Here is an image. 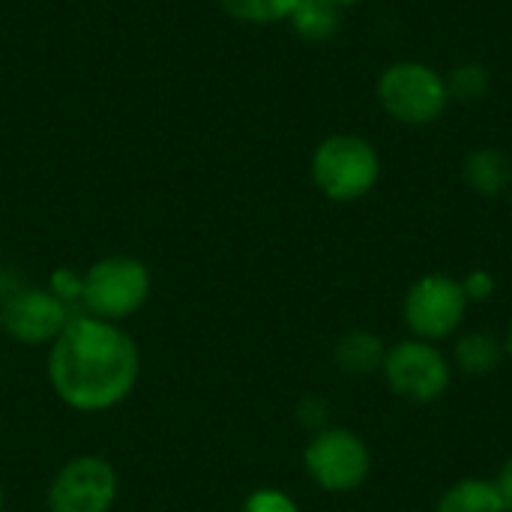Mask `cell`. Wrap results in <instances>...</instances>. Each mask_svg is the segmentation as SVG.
<instances>
[{
	"instance_id": "cell-6",
	"label": "cell",
	"mask_w": 512,
	"mask_h": 512,
	"mask_svg": "<svg viewBox=\"0 0 512 512\" xmlns=\"http://www.w3.org/2000/svg\"><path fill=\"white\" fill-rule=\"evenodd\" d=\"M303 468L318 489L330 495H348L369 480L372 453L351 429H321L303 450Z\"/></svg>"
},
{
	"instance_id": "cell-17",
	"label": "cell",
	"mask_w": 512,
	"mask_h": 512,
	"mask_svg": "<svg viewBox=\"0 0 512 512\" xmlns=\"http://www.w3.org/2000/svg\"><path fill=\"white\" fill-rule=\"evenodd\" d=\"M240 512H303L297 507V501L291 495H285L282 489H255Z\"/></svg>"
},
{
	"instance_id": "cell-9",
	"label": "cell",
	"mask_w": 512,
	"mask_h": 512,
	"mask_svg": "<svg viewBox=\"0 0 512 512\" xmlns=\"http://www.w3.org/2000/svg\"><path fill=\"white\" fill-rule=\"evenodd\" d=\"M75 309L66 306L51 288H18L0 303V330L24 348H48L72 321Z\"/></svg>"
},
{
	"instance_id": "cell-1",
	"label": "cell",
	"mask_w": 512,
	"mask_h": 512,
	"mask_svg": "<svg viewBox=\"0 0 512 512\" xmlns=\"http://www.w3.org/2000/svg\"><path fill=\"white\" fill-rule=\"evenodd\" d=\"M141 378V348L123 324L75 312L48 345V384L78 414L123 405Z\"/></svg>"
},
{
	"instance_id": "cell-13",
	"label": "cell",
	"mask_w": 512,
	"mask_h": 512,
	"mask_svg": "<svg viewBox=\"0 0 512 512\" xmlns=\"http://www.w3.org/2000/svg\"><path fill=\"white\" fill-rule=\"evenodd\" d=\"M288 24L303 42H330L342 27V9L324 0H297L294 12L288 15Z\"/></svg>"
},
{
	"instance_id": "cell-3",
	"label": "cell",
	"mask_w": 512,
	"mask_h": 512,
	"mask_svg": "<svg viewBox=\"0 0 512 512\" xmlns=\"http://www.w3.org/2000/svg\"><path fill=\"white\" fill-rule=\"evenodd\" d=\"M150 270L135 255H102L81 273L78 312L102 321H126L150 300Z\"/></svg>"
},
{
	"instance_id": "cell-19",
	"label": "cell",
	"mask_w": 512,
	"mask_h": 512,
	"mask_svg": "<svg viewBox=\"0 0 512 512\" xmlns=\"http://www.w3.org/2000/svg\"><path fill=\"white\" fill-rule=\"evenodd\" d=\"M462 288H465V294H468V303H480V300L492 297L495 279H492V273H486V270H474V273H468V276L462 279Z\"/></svg>"
},
{
	"instance_id": "cell-20",
	"label": "cell",
	"mask_w": 512,
	"mask_h": 512,
	"mask_svg": "<svg viewBox=\"0 0 512 512\" xmlns=\"http://www.w3.org/2000/svg\"><path fill=\"white\" fill-rule=\"evenodd\" d=\"M297 417H300L303 426L321 432V429H324V420H327V405L318 402V399H303L300 408H297Z\"/></svg>"
},
{
	"instance_id": "cell-16",
	"label": "cell",
	"mask_w": 512,
	"mask_h": 512,
	"mask_svg": "<svg viewBox=\"0 0 512 512\" xmlns=\"http://www.w3.org/2000/svg\"><path fill=\"white\" fill-rule=\"evenodd\" d=\"M219 6H222L234 21L264 27V24L288 21V15L294 12L297 0H219Z\"/></svg>"
},
{
	"instance_id": "cell-22",
	"label": "cell",
	"mask_w": 512,
	"mask_h": 512,
	"mask_svg": "<svg viewBox=\"0 0 512 512\" xmlns=\"http://www.w3.org/2000/svg\"><path fill=\"white\" fill-rule=\"evenodd\" d=\"M324 3H330V6H336V9H351V6H357V3H363V0H324Z\"/></svg>"
},
{
	"instance_id": "cell-18",
	"label": "cell",
	"mask_w": 512,
	"mask_h": 512,
	"mask_svg": "<svg viewBox=\"0 0 512 512\" xmlns=\"http://www.w3.org/2000/svg\"><path fill=\"white\" fill-rule=\"evenodd\" d=\"M51 294H57L66 306H72L78 312V300H81V273L69 270V267H57L48 279Z\"/></svg>"
},
{
	"instance_id": "cell-15",
	"label": "cell",
	"mask_w": 512,
	"mask_h": 512,
	"mask_svg": "<svg viewBox=\"0 0 512 512\" xmlns=\"http://www.w3.org/2000/svg\"><path fill=\"white\" fill-rule=\"evenodd\" d=\"M444 81H447L450 99H456V102H480L489 93V87H492V75H489V69L480 60L456 63L444 75Z\"/></svg>"
},
{
	"instance_id": "cell-2",
	"label": "cell",
	"mask_w": 512,
	"mask_h": 512,
	"mask_svg": "<svg viewBox=\"0 0 512 512\" xmlns=\"http://www.w3.org/2000/svg\"><path fill=\"white\" fill-rule=\"evenodd\" d=\"M309 174H312L315 189L324 198L336 204H351V201L366 198L378 186L381 153L363 135L336 132V135H327L312 150Z\"/></svg>"
},
{
	"instance_id": "cell-7",
	"label": "cell",
	"mask_w": 512,
	"mask_h": 512,
	"mask_svg": "<svg viewBox=\"0 0 512 512\" xmlns=\"http://www.w3.org/2000/svg\"><path fill=\"white\" fill-rule=\"evenodd\" d=\"M468 315V294L462 288V279H453L447 273H426L420 276L402 303L405 327L414 339L423 342H444L450 339Z\"/></svg>"
},
{
	"instance_id": "cell-11",
	"label": "cell",
	"mask_w": 512,
	"mask_h": 512,
	"mask_svg": "<svg viewBox=\"0 0 512 512\" xmlns=\"http://www.w3.org/2000/svg\"><path fill=\"white\" fill-rule=\"evenodd\" d=\"M384 339L372 330H351L345 336L336 339L333 348V360L339 366V372L354 375V378H366L384 369V357H387Z\"/></svg>"
},
{
	"instance_id": "cell-12",
	"label": "cell",
	"mask_w": 512,
	"mask_h": 512,
	"mask_svg": "<svg viewBox=\"0 0 512 512\" xmlns=\"http://www.w3.org/2000/svg\"><path fill=\"white\" fill-rule=\"evenodd\" d=\"M504 339L486 333V330H471L465 336L456 339V348H453V363L456 369H462L465 375H489L498 369V363L504 360Z\"/></svg>"
},
{
	"instance_id": "cell-24",
	"label": "cell",
	"mask_w": 512,
	"mask_h": 512,
	"mask_svg": "<svg viewBox=\"0 0 512 512\" xmlns=\"http://www.w3.org/2000/svg\"><path fill=\"white\" fill-rule=\"evenodd\" d=\"M3 504H6V495H3V483H0V512H3Z\"/></svg>"
},
{
	"instance_id": "cell-5",
	"label": "cell",
	"mask_w": 512,
	"mask_h": 512,
	"mask_svg": "<svg viewBox=\"0 0 512 512\" xmlns=\"http://www.w3.org/2000/svg\"><path fill=\"white\" fill-rule=\"evenodd\" d=\"M381 375L399 399L414 405H429L447 393L453 378V363L435 342H423L411 336L387 348Z\"/></svg>"
},
{
	"instance_id": "cell-23",
	"label": "cell",
	"mask_w": 512,
	"mask_h": 512,
	"mask_svg": "<svg viewBox=\"0 0 512 512\" xmlns=\"http://www.w3.org/2000/svg\"><path fill=\"white\" fill-rule=\"evenodd\" d=\"M504 351L512 357V318H510V327H507V336H504Z\"/></svg>"
},
{
	"instance_id": "cell-10",
	"label": "cell",
	"mask_w": 512,
	"mask_h": 512,
	"mask_svg": "<svg viewBox=\"0 0 512 512\" xmlns=\"http://www.w3.org/2000/svg\"><path fill=\"white\" fill-rule=\"evenodd\" d=\"M462 180L483 198H501L512 189L510 156L498 147H477L462 162Z\"/></svg>"
},
{
	"instance_id": "cell-21",
	"label": "cell",
	"mask_w": 512,
	"mask_h": 512,
	"mask_svg": "<svg viewBox=\"0 0 512 512\" xmlns=\"http://www.w3.org/2000/svg\"><path fill=\"white\" fill-rule=\"evenodd\" d=\"M495 483V489H498V495H501V501H504V507L507 512L512 510V456L501 465V471H498V480H492Z\"/></svg>"
},
{
	"instance_id": "cell-8",
	"label": "cell",
	"mask_w": 512,
	"mask_h": 512,
	"mask_svg": "<svg viewBox=\"0 0 512 512\" xmlns=\"http://www.w3.org/2000/svg\"><path fill=\"white\" fill-rule=\"evenodd\" d=\"M120 498L117 468L102 456H75L48 486V512H111Z\"/></svg>"
},
{
	"instance_id": "cell-4",
	"label": "cell",
	"mask_w": 512,
	"mask_h": 512,
	"mask_svg": "<svg viewBox=\"0 0 512 512\" xmlns=\"http://www.w3.org/2000/svg\"><path fill=\"white\" fill-rule=\"evenodd\" d=\"M378 102L402 126H429L450 105L444 75L420 60H396L378 75Z\"/></svg>"
},
{
	"instance_id": "cell-14",
	"label": "cell",
	"mask_w": 512,
	"mask_h": 512,
	"mask_svg": "<svg viewBox=\"0 0 512 512\" xmlns=\"http://www.w3.org/2000/svg\"><path fill=\"white\" fill-rule=\"evenodd\" d=\"M435 512H507V507H504L492 480L468 477V480L453 483L441 495Z\"/></svg>"
}]
</instances>
